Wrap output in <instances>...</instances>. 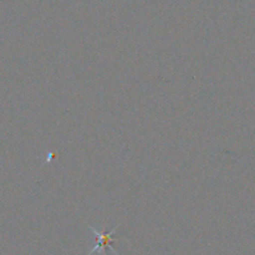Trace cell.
Segmentation results:
<instances>
[{
    "label": "cell",
    "instance_id": "1",
    "mask_svg": "<svg viewBox=\"0 0 255 255\" xmlns=\"http://www.w3.org/2000/svg\"><path fill=\"white\" fill-rule=\"evenodd\" d=\"M90 228H91V231L94 232L95 236H96L97 244H96V246H95V248L92 249V251L90 252V253L87 254V255H91V254H94V253H97V252H99V253H101V252L105 251V249H110V251H111L112 253L119 255V253H117V252L115 251L114 248H112V242H114V238H112V236H114V233H115V232H116L117 227H116V228L112 229L111 232H109V233H105V234L100 233L99 231H96V229L92 228V227H90Z\"/></svg>",
    "mask_w": 255,
    "mask_h": 255
}]
</instances>
